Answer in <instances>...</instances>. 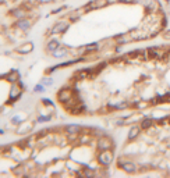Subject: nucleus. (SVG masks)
I'll list each match as a JSON object with an SVG mask.
<instances>
[{
  "instance_id": "obj_1",
  "label": "nucleus",
  "mask_w": 170,
  "mask_h": 178,
  "mask_svg": "<svg viewBox=\"0 0 170 178\" xmlns=\"http://www.w3.org/2000/svg\"><path fill=\"white\" fill-rule=\"evenodd\" d=\"M71 98H74L73 89L63 88V89H60V90H59V93H57V100H59V102H61V103H66V102H68V100L71 99Z\"/></svg>"
},
{
  "instance_id": "obj_2",
  "label": "nucleus",
  "mask_w": 170,
  "mask_h": 178,
  "mask_svg": "<svg viewBox=\"0 0 170 178\" xmlns=\"http://www.w3.org/2000/svg\"><path fill=\"white\" fill-rule=\"evenodd\" d=\"M113 160V153L110 149H107V150H102V153L99 154V161H101V164H103V166H109V164L112 163Z\"/></svg>"
},
{
  "instance_id": "obj_3",
  "label": "nucleus",
  "mask_w": 170,
  "mask_h": 178,
  "mask_svg": "<svg viewBox=\"0 0 170 178\" xmlns=\"http://www.w3.org/2000/svg\"><path fill=\"white\" fill-rule=\"evenodd\" d=\"M98 146H99V149H101V150H107V149H112L113 141L109 138V136H106V135H102V136H101V139H99V142H98Z\"/></svg>"
},
{
  "instance_id": "obj_4",
  "label": "nucleus",
  "mask_w": 170,
  "mask_h": 178,
  "mask_svg": "<svg viewBox=\"0 0 170 178\" xmlns=\"http://www.w3.org/2000/svg\"><path fill=\"white\" fill-rule=\"evenodd\" d=\"M67 28H68V24L67 22H59V24H56L53 27V28H52V31H50V32H52V34H63V32H66V31H67Z\"/></svg>"
},
{
  "instance_id": "obj_5",
  "label": "nucleus",
  "mask_w": 170,
  "mask_h": 178,
  "mask_svg": "<svg viewBox=\"0 0 170 178\" xmlns=\"http://www.w3.org/2000/svg\"><path fill=\"white\" fill-rule=\"evenodd\" d=\"M29 27H31V22H29V20L21 18V20L17 21V28H20V29L27 31V29H29Z\"/></svg>"
},
{
  "instance_id": "obj_6",
  "label": "nucleus",
  "mask_w": 170,
  "mask_h": 178,
  "mask_svg": "<svg viewBox=\"0 0 170 178\" xmlns=\"http://www.w3.org/2000/svg\"><path fill=\"white\" fill-rule=\"evenodd\" d=\"M10 14H11V17H14V18H17V20H21V18H24L25 17V10L21 7V9H15V10L10 11Z\"/></svg>"
},
{
  "instance_id": "obj_7",
  "label": "nucleus",
  "mask_w": 170,
  "mask_h": 178,
  "mask_svg": "<svg viewBox=\"0 0 170 178\" xmlns=\"http://www.w3.org/2000/svg\"><path fill=\"white\" fill-rule=\"evenodd\" d=\"M6 78H7V81H10V82H15V81H18L20 79V74L18 71H10L9 74L6 75Z\"/></svg>"
},
{
  "instance_id": "obj_8",
  "label": "nucleus",
  "mask_w": 170,
  "mask_h": 178,
  "mask_svg": "<svg viewBox=\"0 0 170 178\" xmlns=\"http://www.w3.org/2000/svg\"><path fill=\"white\" fill-rule=\"evenodd\" d=\"M120 166H122V167L124 168L126 171H128V173H131V171H134V170H135V164L130 163V161H124V163H122Z\"/></svg>"
},
{
  "instance_id": "obj_9",
  "label": "nucleus",
  "mask_w": 170,
  "mask_h": 178,
  "mask_svg": "<svg viewBox=\"0 0 170 178\" xmlns=\"http://www.w3.org/2000/svg\"><path fill=\"white\" fill-rule=\"evenodd\" d=\"M59 46H60V44H59V42L56 39H53V40H50V42L48 43V47H46V49H48L49 52H54V50L57 49Z\"/></svg>"
},
{
  "instance_id": "obj_10",
  "label": "nucleus",
  "mask_w": 170,
  "mask_h": 178,
  "mask_svg": "<svg viewBox=\"0 0 170 178\" xmlns=\"http://www.w3.org/2000/svg\"><path fill=\"white\" fill-rule=\"evenodd\" d=\"M32 49H34V44H32V43H25L22 47H20L18 52H20V53H29Z\"/></svg>"
},
{
  "instance_id": "obj_11",
  "label": "nucleus",
  "mask_w": 170,
  "mask_h": 178,
  "mask_svg": "<svg viewBox=\"0 0 170 178\" xmlns=\"http://www.w3.org/2000/svg\"><path fill=\"white\" fill-rule=\"evenodd\" d=\"M66 53H67V49H64V47H60V46H59L57 49L53 52V56L54 57H63Z\"/></svg>"
},
{
  "instance_id": "obj_12",
  "label": "nucleus",
  "mask_w": 170,
  "mask_h": 178,
  "mask_svg": "<svg viewBox=\"0 0 170 178\" xmlns=\"http://www.w3.org/2000/svg\"><path fill=\"white\" fill-rule=\"evenodd\" d=\"M140 129H141V127H132V128L130 129V132H128V138L130 139L135 138L137 135H138V132H140Z\"/></svg>"
},
{
  "instance_id": "obj_13",
  "label": "nucleus",
  "mask_w": 170,
  "mask_h": 178,
  "mask_svg": "<svg viewBox=\"0 0 170 178\" xmlns=\"http://www.w3.org/2000/svg\"><path fill=\"white\" fill-rule=\"evenodd\" d=\"M21 95V90H20L18 86H14L13 88V95H11V98H10V100H15L18 99V96Z\"/></svg>"
},
{
  "instance_id": "obj_14",
  "label": "nucleus",
  "mask_w": 170,
  "mask_h": 178,
  "mask_svg": "<svg viewBox=\"0 0 170 178\" xmlns=\"http://www.w3.org/2000/svg\"><path fill=\"white\" fill-rule=\"evenodd\" d=\"M80 131H81V128L77 127V125H70V127H67V132H70V134H78Z\"/></svg>"
},
{
  "instance_id": "obj_15",
  "label": "nucleus",
  "mask_w": 170,
  "mask_h": 178,
  "mask_svg": "<svg viewBox=\"0 0 170 178\" xmlns=\"http://www.w3.org/2000/svg\"><path fill=\"white\" fill-rule=\"evenodd\" d=\"M35 90H36V92H41V90H42V86H41V85H38V86L35 88Z\"/></svg>"
},
{
  "instance_id": "obj_16",
  "label": "nucleus",
  "mask_w": 170,
  "mask_h": 178,
  "mask_svg": "<svg viewBox=\"0 0 170 178\" xmlns=\"http://www.w3.org/2000/svg\"><path fill=\"white\" fill-rule=\"evenodd\" d=\"M3 3H6V0H0V4H3Z\"/></svg>"
}]
</instances>
